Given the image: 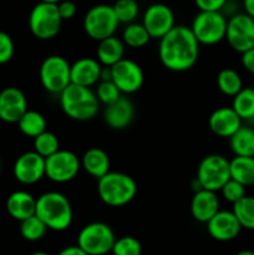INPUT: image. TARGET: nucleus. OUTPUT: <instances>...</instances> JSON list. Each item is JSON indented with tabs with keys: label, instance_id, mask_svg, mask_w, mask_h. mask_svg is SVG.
I'll return each instance as SVG.
<instances>
[{
	"label": "nucleus",
	"instance_id": "obj_1",
	"mask_svg": "<svg viewBox=\"0 0 254 255\" xmlns=\"http://www.w3.org/2000/svg\"><path fill=\"white\" fill-rule=\"evenodd\" d=\"M199 46L201 44L192 32L191 27L174 25L171 31L159 39V61L171 71H187L198 61Z\"/></svg>",
	"mask_w": 254,
	"mask_h": 255
},
{
	"label": "nucleus",
	"instance_id": "obj_2",
	"mask_svg": "<svg viewBox=\"0 0 254 255\" xmlns=\"http://www.w3.org/2000/svg\"><path fill=\"white\" fill-rule=\"evenodd\" d=\"M35 214L55 232L66 231L72 223L74 212L70 201L60 192H45L36 198Z\"/></svg>",
	"mask_w": 254,
	"mask_h": 255
},
{
	"label": "nucleus",
	"instance_id": "obj_3",
	"mask_svg": "<svg viewBox=\"0 0 254 255\" xmlns=\"http://www.w3.org/2000/svg\"><path fill=\"white\" fill-rule=\"evenodd\" d=\"M60 106L71 120L89 121L99 114L100 101L91 87L70 84L60 94Z\"/></svg>",
	"mask_w": 254,
	"mask_h": 255
},
{
	"label": "nucleus",
	"instance_id": "obj_4",
	"mask_svg": "<svg viewBox=\"0 0 254 255\" xmlns=\"http://www.w3.org/2000/svg\"><path fill=\"white\" fill-rule=\"evenodd\" d=\"M97 194L106 206L119 208L133 201L137 183L129 174L110 171L97 179Z\"/></svg>",
	"mask_w": 254,
	"mask_h": 255
},
{
	"label": "nucleus",
	"instance_id": "obj_5",
	"mask_svg": "<svg viewBox=\"0 0 254 255\" xmlns=\"http://www.w3.org/2000/svg\"><path fill=\"white\" fill-rule=\"evenodd\" d=\"M62 21L57 4L39 1L30 11L29 29L39 40H51L61 30Z\"/></svg>",
	"mask_w": 254,
	"mask_h": 255
},
{
	"label": "nucleus",
	"instance_id": "obj_6",
	"mask_svg": "<svg viewBox=\"0 0 254 255\" xmlns=\"http://www.w3.org/2000/svg\"><path fill=\"white\" fill-rule=\"evenodd\" d=\"M228 17L222 11H199L192 21L191 30L201 45H217L226 39Z\"/></svg>",
	"mask_w": 254,
	"mask_h": 255
},
{
	"label": "nucleus",
	"instance_id": "obj_7",
	"mask_svg": "<svg viewBox=\"0 0 254 255\" xmlns=\"http://www.w3.org/2000/svg\"><path fill=\"white\" fill-rule=\"evenodd\" d=\"M115 241L112 228L102 222L86 224L77 236V246L89 255H106L112 251Z\"/></svg>",
	"mask_w": 254,
	"mask_h": 255
},
{
	"label": "nucleus",
	"instance_id": "obj_8",
	"mask_svg": "<svg viewBox=\"0 0 254 255\" xmlns=\"http://www.w3.org/2000/svg\"><path fill=\"white\" fill-rule=\"evenodd\" d=\"M120 21L117 20L112 5L97 4L90 7L84 16V30L95 41L112 36L117 31Z\"/></svg>",
	"mask_w": 254,
	"mask_h": 255
},
{
	"label": "nucleus",
	"instance_id": "obj_9",
	"mask_svg": "<svg viewBox=\"0 0 254 255\" xmlns=\"http://www.w3.org/2000/svg\"><path fill=\"white\" fill-rule=\"evenodd\" d=\"M231 178L229 159L222 154H208L199 162L197 177L199 186L203 189L218 192Z\"/></svg>",
	"mask_w": 254,
	"mask_h": 255
},
{
	"label": "nucleus",
	"instance_id": "obj_10",
	"mask_svg": "<svg viewBox=\"0 0 254 255\" xmlns=\"http://www.w3.org/2000/svg\"><path fill=\"white\" fill-rule=\"evenodd\" d=\"M71 64L60 55H50L40 65L39 77L42 87L50 94L60 95L70 84Z\"/></svg>",
	"mask_w": 254,
	"mask_h": 255
},
{
	"label": "nucleus",
	"instance_id": "obj_11",
	"mask_svg": "<svg viewBox=\"0 0 254 255\" xmlns=\"http://www.w3.org/2000/svg\"><path fill=\"white\" fill-rule=\"evenodd\" d=\"M81 169V158L72 151L59 149L45 158V177L55 183H67L77 177Z\"/></svg>",
	"mask_w": 254,
	"mask_h": 255
},
{
	"label": "nucleus",
	"instance_id": "obj_12",
	"mask_svg": "<svg viewBox=\"0 0 254 255\" xmlns=\"http://www.w3.org/2000/svg\"><path fill=\"white\" fill-rule=\"evenodd\" d=\"M226 40L239 54L254 47V17L246 12H237L228 17Z\"/></svg>",
	"mask_w": 254,
	"mask_h": 255
},
{
	"label": "nucleus",
	"instance_id": "obj_13",
	"mask_svg": "<svg viewBox=\"0 0 254 255\" xmlns=\"http://www.w3.org/2000/svg\"><path fill=\"white\" fill-rule=\"evenodd\" d=\"M112 81L122 95H132L138 91L144 82V74L139 64L124 57L111 66Z\"/></svg>",
	"mask_w": 254,
	"mask_h": 255
},
{
	"label": "nucleus",
	"instance_id": "obj_14",
	"mask_svg": "<svg viewBox=\"0 0 254 255\" xmlns=\"http://www.w3.org/2000/svg\"><path fill=\"white\" fill-rule=\"evenodd\" d=\"M142 24L151 39L159 40L174 27V14L171 7L162 2L149 5L143 12Z\"/></svg>",
	"mask_w": 254,
	"mask_h": 255
},
{
	"label": "nucleus",
	"instance_id": "obj_15",
	"mask_svg": "<svg viewBox=\"0 0 254 255\" xmlns=\"http://www.w3.org/2000/svg\"><path fill=\"white\" fill-rule=\"evenodd\" d=\"M12 173L15 179L25 186L37 183L45 177V158L35 151L25 152L15 161Z\"/></svg>",
	"mask_w": 254,
	"mask_h": 255
},
{
	"label": "nucleus",
	"instance_id": "obj_16",
	"mask_svg": "<svg viewBox=\"0 0 254 255\" xmlns=\"http://www.w3.org/2000/svg\"><path fill=\"white\" fill-rule=\"evenodd\" d=\"M27 100L24 92L14 86L0 91V120L6 124H17L27 111Z\"/></svg>",
	"mask_w": 254,
	"mask_h": 255
},
{
	"label": "nucleus",
	"instance_id": "obj_17",
	"mask_svg": "<svg viewBox=\"0 0 254 255\" xmlns=\"http://www.w3.org/2000/svg\"><path fill=\"white\" fill-rule=\"evenodd\" d=\"M207 231L209 236L218 242H231L239 236L242 226L234 216L233 211H221L219 209L208 222Z\"/></svg>",
	"mask_w": 254,
	"mask_h": 255
},
{
	"label": "nucleus",
	"instance_id": "obj_18",
	"mask_svg": "<svg viewBox=\"0 0 254 255\" xmlns=\"http://www.w3.org/2000/svg\"><path fill=\"white\" fill-rule=\"evenodd\" d=\"M136 115L133 102L127 95H122L119 100L107 105L104 112V121L110 128L125 129L132 124Z\"/></svg>",
	"mask_w": 254,
	"mask_h": 255
},
{
	"label": "nucleus",
	"instance_id": "obj_19",
	"mask_svg": "<svg viewBox=\"0 0 254 255\" xmlns=\"http://www.w3.org/2000/svg\"><path fill=\"white\" fill-rule=\"evenodd\" d=\"M243 125L241 117L231 107H219L214 110L208 119V126L216 136L229 138Z\"/></svg>",
	"mask_w": 254,
	"mask_h": 255
},
{
	"label": "nucleus",
	"instance_id": "obj_20",
	"mask_svg": "<svg viewBox=\"0 0 254 255\" xmlns=\"http://www.w3.org/2000/svg\"><path fill=\"white\" fill-rule=\"evenodd\" d=\"M102 65L94 57H81L70 67L71 84L91 87L100 81Z\"/></svg>",
	"mask_w": 254,
	"mask_h": 255
},
{
	"label": "nucleus",
	"instance_id": "obj_21",
	"mask_svg": "<svg viewBox=\"0 0 254 255\" xmlns=\"http://www.w3.org/2000/svg\"><path fill=\"white\" fill-rule=\"evenodd\" d=\"M219 211V198L217 192L198 189L191 201V214L199 223H207Z\"/></svg>",
	"mask_w": 254,
	"mask_h": 255
},
{
	"label": "nucleus",
	"instance_id": "obj_22",
	"mask_svg": "<svg viewBox=\"0 0 254 255\" xmlns=\"http://www.w3.org/2000/svg\"><path fill=\"white\" fill-rule=\"evenodd\" d=\"M36 209V198L26 191H15L7 197L6 211L10 217L21 222L34 216Z\"/></svg>",
	"mask_w": 254,
	"mask_h": 255
},
{
	"label": "nucleus",
	"instance_id": "obj_23",
	"mask_svg": "<svg viewBox=\"0 0 254 255\" xmlns=\"http://www.w3.org/2000/svg\"><path fill=\"white\" fill-rule=\"evenodd\" d=\"M110 166L111 162L109 154L99 147H91L81 157V168L96 179L109 173Z\"/></svg>",
	"mask_w": 254,
	"mask_h": 255
},
{
	"label": "nucleus",
	"instance_id": "obj_24",
	"mask_svg": "<svg viewBox=\"0 0 254 255\" xmlns=\"http://www.w3.org/2000/svg\"><path fill=\"white\" fill-rule=\"evenodd\" d=\"M126 45L116 35L106 37L99 41L96 49V57L102 66L111 67L125 57Z\"/></svg>",
	"mask_w": 254,
	"mask_h": 255
},
{
	"label": "nucleus",
	"instance_id": "obj_25",
	"mask_svg": "<svg viewBox=\"0 0 254 255\" xmlns=\"http://www.w3.org/2000/svg\"><path fill=\"white\" fill-rule=\"evenodd\" d=\"M229 146L234 156L254 157V128L242 125L234 134L229 137Z\"/></svg>",
	"mask_w": 254,
	"mask_h": 255
},
{
	"label": "nucleus",
	"instance_id": "obj_26",
	"mask_svg": "<svg viewBox=\"0 0 254 255\" xmlns=\"http://www.w3.org/2000/svg\"><path fill=\"white\" fill-rule=\"evenodd\" d=\"M231 178L236 179L243 186L254 184V157L236 156L229 161Z\"/></svg>",
	"mask_w": 254,
	"mask_h": 255
},
{
	"label": "nucleus",
	"instance_id": "obj_27",
	"mask_svg": "<svg viewBox=\"0 0 254 255\" xmlns=\"http://www.w3.org/2000/svg\"><path fill=\"white\" fill-rule=\"evenodd\" d=\"M46 119L44 117V115L34 111V110H27L22 115L21 119L17 121V127H19L20 132L31 138H35L40 133L46 131Z\"/></svg>",
	"mask_w": 254,
	"mask_h": 255
},
{
	"label": "nucleus",
	"instance_id": "obj_28",
	"mask_svg": "<svg viewBox=\"0 0 254 255\" xmlns=\"http://www.w3.org/2000/svg\"><path fill=\"white\" fill-rule=\"evenodd\" d=\"M232 109L237 112L242 121H251L254 119V89L243 87L232 101Z\"/></svg>",
	"mask_w": 254,
	"mask_h": 255
},
{
	"label": "nucleus",
	"instance_id": "obj_29",
	"mask_svg": "<svg viewBox=\"0 0 254 255\" xmlns=\"http://www.w3.org/2000/svg\"><path fill=\"white\" fill-rule=\"evenodd\" d=\"M217 86L219 91L229 97H234L243 89V80L241 75L231 67L222 69L217 76Z\"/></svg>",
	"mask_w": 254,
	"mask_h": 255
},
{
	"label": "nucleus",
	"instance_id": "obj_30",
	"mask_svg": "<svg viewBox=\"0 0 254 255\" xmlns=\"http://www.w3.org/2000/svg\"><path fill=\"white\" fill-rule=\"evenodd\" d=\"M121 39L126 46L131 47V49H141L148 44L151 36L142 22L133 21L126 25Z\"/></svg>",
	"mask_w": 254,
	"mask_h": 255
},
{
	"label": "nucleus",
	"instance_id": "obj_31",
	"mask_svg": "<svg viewBox=\"0 0 254 255\" xmlns=\"http://www.w3.org/2000/svg\"><path fill=\"white\" fill-rule=\"evenodd\" d=\"M232 211L241 223L242 228L254 231V197L246 194L233 204Z\"/></svg>",
	"mask_w": 254,
	"mask_h": 255
},
{
	"label": "nucleus",
	"instance_id": "obj_32",
	"mask_svg": "<svg viewBox=\"0 0 254 255\" xmlns=\"http://www.w3.org/2000/svg\"><path fill=\"white\" fill-rule=\"evenodd\" d=\"M46 232L47 227L45 226L44 222H42L36 214H34V216L29 217V218L20 222V234H21V237L25 241H40L41 238H44Z\"/></svg>",
	"mask_w": 254,
	"mask_h": 255
},
{
	"label": "nucleus",
	"instance_id": "obj_33",
	"mask_svg": "<svg viewBox=\"0 0 254 255\" xmlns=\"http://www.w3.org/2000/svg\"><path fill=\"white\" fill-rule=\"evenodd\" d=\"M112 7L120 24H131L139 14V5L137 0H116Z\"/></svg>",
	"mask_w": 254,
	"mask_h": 255
},
{
	"label": "nucleus",
	"instance_id": "obj_34",
	"mask_svg": "<svg viewBox=\"0 0 254 255\" xmlns=\"http://www.w3.org/2000/svg\"><path fill=\"white\" fill-rule=\"evenodd\" d=\"M60 149L59 138L55 133L50 131H44L34 138V151L40 156L47 158Z\"/></svg>",
	"mask_w": 254,
	"mask_h": 255
},
{
	"label": "nucleus",
	"instance_id": "obj_35",
	"mask_svg": "<svg viewBox=\"0 0 254 255\" xmlns=\"http://www.w3.org/2000/svg\"><path fill=\"white\" fill-rule=\"evenodd\" d=\"M95 94H96L100 104L105 105V106L111 105L112 102H115L116 100H119L120 97L122 96V92L120 91L119 87L115 85V82L112 81V80L97 82V87Z\"/></svg>",
	"mask_w": 254,
	"mask_h": 255
},
{
	"label": "nucleus",
	"instance_id": "obj_36",
	"mask_svg": "<svg viewBox=\"0 0 254 255\" xmlns=\"http://www.w3.org/2000/svg\"><path fill=\"white\" fill-rule=\"evenodd\" d=\"M111 252L114 255H141L142 246L138 239L126 236L116 238Z\"/></svg>",
	"mask_w": 254,
	"mask_h": 255
},
{
	"label": "nucleus",
	"instance_id": "obj_37",
	"mask_svg": "<svg viewBox=\"0 0 254 255\" xmlns=\"http://www.w3.org/2000/svg\"><path fill=\"white\" fill-rule=\"evenodd\" d=\"M219 192H221L222 197H223L227 202L234 204L236 202H238L239 199H242L246 196V186L239 183L236 179L229 178Z\"/></svg>",
	"mask_w": 254,
	"mask_h": 255
},
{
	"label": "nucleus",
	"instance_id": "obj_38",
	"mask_svg": "<svg viewBox=\"0 0 254 255\" xmlns=\"http://www.w3.org/2000/svg\"><path fill=\"white\" fill-rule=\"evenodd\" d=\"M15 46L11 36L7 32L0 31V65L9 62L14 56Z\"/></svg>",
	"mask_w": 254,
	"mask_h": 255
},
{
	"label": "nucleus",
	"instance_id": "obj_39",
	"mask_svg": "<svg viewBox=\"0 0 254 255\" xmlns=\"http://www.w3.org/2000/svg\"><path fill=\"white\" fill-rule=\"evenodd\" d=\"M57 9H59L60 16L62 20H70L76 15L77 6L71 0H61L57 2Z\"/></svg>",
	"mask_w": 254,
	"mask_h": 255
},
{
	"label": "nucleus",
	"instance_id": "obj_40",
	"mask_svg": "<svg viewBox=\"0 0 254 255\" xmlns=\"http://www.w3.org/2000/svg\"><path fill=\"white\" fill-rule=\"evenodd\" d=\"M199 11H221L227 0H194Z\"/></svg>",
	"mask_w": 254,
	"mask_h": 255
},
{
	"label": "nucleus",
	"instance_id": "obj_41",
	"mask_svg": "<svg viewBox=\"0 0 254 255\" xmlns=\"http://www.w3.org/2000/svg\"><path fill=\"white\" fill-rule=\"evenodd\" d=\"M242 65L248 72L254 75V47L247 50L246 52L242 54Z\"/></svg>",
	"mask_w": 254,
	"mask_h": 255
},
{
	"label": "nucleus",
	"instance_id": "obj_42",
	"mask_svg": "<svg viewBox=\"0 0 254 255\" xmlns=\"http://www.w3.org/2000/svg\"><path fill=\"white\" fill-rule=\"evenodd\" d=\"M57 255H89V254L85 253L79 246H70L62 249V251Z\"/></svg>",
	"mask_w": 254,
	"mask_h": 255
},
{
	"label": "nucleus",
	"instance_id": "obj_43",
	"mask_svg": "<svg viewBox=\"0 0 254 255\" xmlns=\"http://www.w3.org/2000/svg\"><path fill=\"white\" fill-rule=\"evenodd\" d=\"M243 7L246 14L254 17V0H243Z\"/></svg>",
	"mask_w": 254,
	"mask_h": 255
},
{
	"label": "nucleus",
	"instance_id": "obj_44",
	"mask_svg": "<svg viewBox=\"0 0 254 255\" xmlns=\"http://www.w3.org/2000/svg\"><path fill=\"white\" fill-rule=\"evenodd\" d=\"M236 255H254L253 251H249V249H244V251L238 252Z\"/></svg>",
	"mask_w": 254,
	"mask_h": 255
},
{
	"label": "nucleus",
	"instance_id": "obj_45",
	"mask_svg": "<svg viewBox=\"0 0 254 255\" xmlns=\"http://www.w3.org/2000/svg\"><path fill=\"white\" fill-rule=\"evenodd\" d=\"M39 1H42V2H51V4H57V2H60L61 0H39Z\"/></svg>",
	"mask_w": 254,
	"mask_h": 255
},
{
	"label": "nucleus",
	"instance_id": "obj_46",
	"mask_svg": "<svg viewBox=\"0 0 254 255\" xmlns=\"http://www.w3.org/2000/svg\"><path fill=\"white\" fill-rule=\"evenodd\" d=\"M30 255H50V254L45 253V252H35V253H32V254H30Z\"/></svg>",
	"mask_w": 254,
	"mask_h": 255
},
{
	"label": "nucleus",
	"instance_id": "obj_47",
	"mask_svg": "<svg viewBox=\"0 0 254 255\" xmlns=\"http://www.w3.org/2000/svg\"><path fill=\"white\" fill-rule=\"evenodd\" d=\"M0 169H1V161H0Z\"/></svg>",
	"mask_w": 254,
	"mask_h": 255
},
{
	"label": "nucleus",
	"instance_id": "obj_48",
	"mask_svg": "<svg viewBox=\"0 0 254 255\" xmlns=\"http://www.w3.org/2000/svg\"><path fill=\"white\" fill-rule=\"evenodd\" d=\"M253 89H254V86H253Z\"/></svg>",
	"mask_w": 254,
	"mask_h": 255
}]
</instances>
